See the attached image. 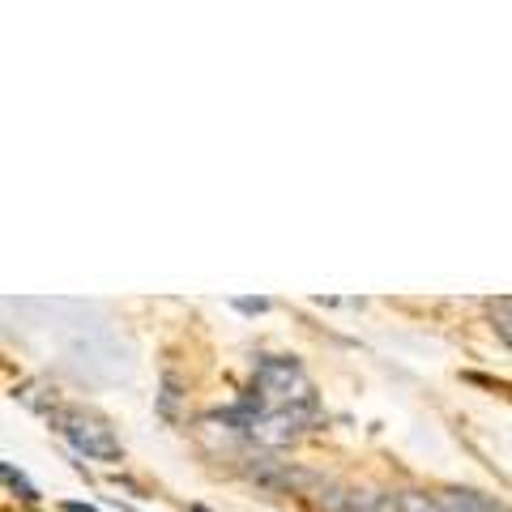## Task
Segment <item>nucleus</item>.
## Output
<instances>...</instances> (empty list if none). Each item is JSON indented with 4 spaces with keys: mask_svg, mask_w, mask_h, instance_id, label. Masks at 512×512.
<instances>
[{
    "mask_svg": "<svg viewBox=\"0 0 512 512\" xmlns=\"http://www.w3.org/2000/svg\"><path fill=\"white\" fill-rule=\"evenodd\" d=\"M256 402L269 410H291V406H312V380L295 359H261L256 363Z\"/></svg>",
    "mask_w": 512,
    "mask_h": 512,
    "instance_id": "nucleus-1",
    "label": "nucleus"
},
{
    "mask_svg": "<svg viewBox=\"0 0 512 512\" xmlns=\"http://www.w3.org/2000/svg\"><path fill=\"white\" fill-rule=\"evenodd\" d=\"M235 308H244V312H265V308H269V303H265V299H239V303H235Z\"/></svg>",
    "mask_w": 512,
    "mask_h": 512,
    "instance_id": "nucleus-6",
    "label": "nucleus"
},
{
    "mask_svg": "<svg viewBox=\"0 0 512 512\" xmlns=\"http://www.w3.org/2000/svg\"><path fill=\"white\" fill-rule=\"evenodd\" d=\"M500 338L508 342V299H500Z\"/></svg>",
    "mask_w": 512,
    "mask_h": 512,
    "instance_id": "nucleus-7",
    "label": "nucleus"
},
{
    "mask_svg": "<svg viewBox=\"0 0 512 512\" xmlns=\"http://www.w3.org/2000/svg\"><path fill=\"white\" fill-rule=\"evenodd\" d=\"M52 419L60 427V436L69 440L82 457H90V461H120V436L111 431L107 419H99V414L77 410V406H60V410H52Z\"/></svg>",
    "mask_w": 512,
    "mask_h": 512,
    "instance_id": "nucleus-2",
    "label": "nucleus"
},
{
    "mask_svg": "<svg viewBox=\"0 0 512 512\" xmlns=\"http://www.w3.org/2000/svg\"><path fill=\"white\" fill-rule=\"evenodd\" d=\"M316 423V402L312 406H291V410H261L248 427L252 440L261 444H291L299 431H308Z\"/></svg>",
    "mask_w": 512,
    "mask_h": 512,
    "instance_id": "nucleus-3",
    "label": "nucleus"
},
{
    "mask_svg": "<svg viewBox=\"0 0 512 512\" xmlns=\"http://www.w3.org/2000/svg\"><path fill=\"white\" fill-rule=\"evenodd\" d=\"M397 508H402V512H444L440 500H431V495H419V491H406L402 500H397Z\"/></svg>",
    "mask_w": 512,
    "mask_h": 512,
    "instance_id": "nucleus-5",
    "label": "nucleus"
},
{
    "mask_svg": "<svg viewBox=\"0 0 512 512\" xmlns=\"http://www.w3.org/2000/svg\"><path fill=\"white\" fill-rule=\"evenodd\" d=\"M440 508L444 512H504L500 504L478 491H448V495H440Z\"/></svg>",
    "mask_w": 512,
    "mask_h": 512,
    "instance_id": "nucleus-4",
    "label": "nucleus"
},
{
    "mask_svg": "<svg viewBox=\"0 0 512 512\" xmlns=\"http://www.w3.org/2000/svg\"><path fill=\"white\" fill-rule=\"evenodd\" d=\"M64 512H94L90 504H64Z\"/></svg>",
    "mask_w": 512,
    "mask_h": 512,
    "instance_id": "nucleus-8",
    "label": "nucleus"
},
{
    "mask_svg": "<svg viewBox=\"0 0 512 512\" xmlns=\"http://www.w3.org/2000/svg\"><path fill=\"white\" fill-rule=\"evenodd\" d=\"M192 512H205V508H192Z\"/></svg>",
    "mask_w": 512,
    "mask_h": 512,
    "instance_id": "nucleus-9",
    "label": "nucleus"
}]
</instances>
